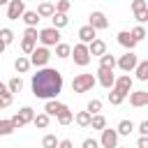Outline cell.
I'll return each instance as SVG.
<instances>
[{"label": "cell", "instance_id": "cell-1", "mask_svg": "<svg viewBox=\"0 0 148 148\" xmlns=\"http://www.w3.org/2000/svg\"><path fill=\"white\" fill-rule=\"evenodd\" d=\"M32 95L39 99H56L58 92L62 90V74L53 67H42L37 74H32Z\"/></svg>", "mask_w": 148, "mask_h": 148}, {"label": "cell", "instance_id": "cell-2", "mask_svg": "<svg viewBox=\"0 0 148 148\" xmlns=\"http://www.w3.org/2000/svg\"><path fill=\"white\" fill-rule=\"evenodd\" d=\"M97 81H95V76L92 74H76L74 79H72V90L74 92H88V90H92V86H95Z\"/></svg>", "mask_w": 148, "mask_h": 148}, {"label": "cell", "instance_id": "cell-3", "mask_svg": "<svg viewBox=\"0 0 148 148\" xmlns=\"http://www.w3.org/2000/svg\"><path fill=\"white\" fill-rule=\"evenodd\" d=\"M30 67L35 65L37 69H42V67H46L49 65V60H51V51L46 49V46H35V51L30 53Z\"/></svg>", "mask_w": 148, "mask_h": 148}, {"label": "cell", "instance_id": "cell-4", "mask_svg": "<svg viewBox=\"0 0 148 148\" xmlns=\"http://www.w3.org/2000/svg\"><path fill=\"white\" fill-rule=\"evenodd\" d=\"M32 118H35V111L30 109V106H23L18 113H14L9 120H12V125H14V130H21V127H25L28 123H32Z\"/></svg>", "mask_w": 148, "mask_h": 148}, {"label": "cell", "instance_id": "cell-5", "mask_svg": "<svg viewBox=\"0 0 148 148\" xmlns=\"http://www.w3.org/2000/svg\"><path fill=\"white\" fill-rule=\"evenodd\" d=\"M37 39L42 42V46H56L60 42V30H56V28H42L39 35H37Z\"/></svg>", "mask_w": 148, "mask_h": 148}, {"label": "cell", "instance_id": "cell-6", "mask_svg": "<svg viewBox=\"0 0 148 148\" xmlns=\"http://www.w3.org/2000/svg\"><path fill=\"white\" fill-rule=\"evenodd\" d=\"M72 58H74V62L79 65V67H86L88 62H90V53H88V46L86 44H74V49H72V53H69Z\"/></svg>", "mask_w": 148, "mask_h": 148}, {"label": "cell", "instance_id": "cell-7", "mask_svg": "<svg viewBox=\"0 0 148 148\" xmlns=\"http://www.w3.org/2000/svg\"><path fill=\"white\" fill-rule=\"evenodd\" d=\"M25 12V2L23 0H9L7 2V18L9 21H18Z\"/></svg>", "mask_w": 148, "mask_h": 148}, {"label": "cell", "instance_id": "cell-8", "mask_svg": "<svg viewBox=\"0 0 148 148\" xmlns=\"http://www.w3.org/2000/svg\"><path fill=\"white\" fill-rule=\"evenodd\" d=\"M136 62H139V58H136V53H134V51H127L125 56H120V58L116 60V65H118L123 72H127V74L136 67Z\"/></svg>", "mask_w": 148, "mask_h": 148}, {"label": "cell", "instance_id": "cell-9", "mask_svg": "<svg viewBox=\"0 0 148 148\" xmlns=\"http://www.w3.org/2000/svg\"><path fill=\"white\" fill-rule=\"evenodd\" d=\"M95 81L102 86V88H113V81H116V74H113V69H106V67H99L97 69V76H95Z\"/></svg>", "mask_w": 148, "mask_h": 148}, {"label": "cell", "instance_id": "cell-10", "mask_svg": "<svg viewBox=\"0 0 148 148\" xmlns=\"http://www.w3.org/2000/svg\"><path fill=\"white\" fill-rule=\"evenodd\" d=\"M88 25L97 32V30H106V28H109V21H106L104 12H92V14L88 16Z\"/></svg>", "mask_w": 148, "mask_h": 148}, {"label": "cell", "instance_id": "cell-11", "mask_svg": "<svg viewBox=\"0 0 148 148\" xmlns=\"http://www.w3.org/2000/svg\"><path fill=\"white\" fill-rule=\"evenodd\" d=\"M99 146H102V148H116V146H118V132H116V130H109V127H104V130H102Z\"/></svg>", "mask_w": 148, "mask_h": 148}, {"label": "cell", "instance_id": "cell-12", "mask_svg": "<svg viewBox=\"0 0 148 148\" xmlns=\"http://www.w3.org/2000/svg\"><path fill=\"white\" fill-rule=\"evenodd\" d=\"M113 88L120 90L123 95H130V92H132V76H130V74H120V76L113 81Z\"/></svg>", "mask_w": 148, "mask_h": 148}, {"label": "cell", "instance_id": "cell-13", "mask_svg": "<svg viewBox=\"0 0 148 148\" xmlns=\"http://www.w3.org/2000/svg\"><path fill=\"white\" fill-rule=\"evenodd\" d=\"M62 111H67V104H62L58 99H46V104H44V113L46 116H60Z\"/></svg>", "mask_w": 148, "mask_h": 148}, {"label": "cell", "instance_id": "cell-14", "mask_svg": "<svg viewBox=\"0 0 148 148\" xmlns=\"http://www.w3.org/2000/svg\"><path fill=\"white\" fill-rule=\"evenodd\" d=\"M130 104L136 106V109L146 106L148 104V90H134V92H130Z\"/></svg>", "mask_w": 148, "mask_h": 148}, {"label": "cell", "instance_id": "cell-15", "mask_svg": "<svg viewBox=\"0 0 148 148\" xmlns=\"http://www.w3.org/2000/svg\"><path fill=\"white\" fill-rule=\"evenodd\" d=\"M118 44L123 46V49H127V51H134V46H136V42L132 39V35H130V30H120L118 35Z\"/></svg>", "mask_w": 148, "mask_h": 148}, {"label": "cell", "instance_id": "cell-16", "mask_svg": "<svg viewBox=\"0 0 148 148\" xmlns=\"http://www.w3.org/2000/svg\"><path fill=\"white\" fill-rule=\"evenodd\" d=\"M86 46H88V53H90V56H97V58H99V56L106 53V44H104V39H97V37H95V39H92L90 44H86Z\"/></svg>", "mask_w": 148, "mask_h": 148}, {"label": "cell", "instance_id": "cell-17", "mask_svg": "<svg viewBox=\"0 0 148 148\" xmlns=\"http://www.w3.org/2000/svg\"><path fill=\"white\" fill-rule=\"evenodd\" d=\"M35 12H37L39 18H51V16L56 14V7H53V2H39V7H37Z\"/></svg>", "mask_w": 148, "mask_h": 148}, {"label": "cell", "instance_id": "cell-18", "mask_svg": "<svg viewBox=\"0 0 148 148\" xmlns=\"http://www.w3.org/2000/svg\"><path fill=\"white\" fill-rule=\"evenodd\" d=\"M95 37H97V32H95L90 25H83V28H79V39H81V44H90Z\"/></svg>", "mask_w": 148, "mask_h": 148}, {"label": "cell", "instance_id": "cell-19", "mask_svg": "<svg viewBox=\"0 0 148 148\" xmlns=\"http://www.w3.org/2000/svg\"><path fill=\"white\" fill-rule=\"evenodd\" d=\"M116 132H118V136H130V134L134 132V123H132V120H127V118H123V120L118 123Z\"/></svg>", "mask_w": 148, "mask_h": 148}, {"label": "cell", "instance_id": "cell-20", "mask_svg": "<svg viewBox=\"0 0 148 148\" xmlns=\"http://www.w3.org/2000/svg\"><path fill=\"white\" fill-rule=\"evenodd\" d=\"M21 18H23L25 28H37V23H39V16H37V12H32V9H25Z\"/></svg>", "mask_w": 148, "mask_h": 148}, {"label": "cell", "instance_id": "cell-21", "mask_svg": "<svg viewBox=\"0 0 148 148\" xmlns=\"http://www.w3.org/2000/svg\"><path fill=\"white\" fill-rule=\"evenodd\" d=\"M51 23H53L51 28H56V30H60V28H65V25L69 23V18H67V14H58V12H56V14L51 16Z\"/></svg>", "mask_w": 148, "mask_h": 148}, {"label": "cell", "instance_id": "cell-22", "mask_svg": "<svg viewBox=\"0 0 148 148\" xmlns=\"http://www.w3.org/2000/svg\"><path fill=\"white\" fill-rule=\"evenodd\" d=\"M14 69H16L18 74H25V72L30 69V60H28L25 56H18V58L14 60Z\"/></svg>", "mask_w": 148, "mask_h": 148}, {"label": "cell", "instance_id": "cell-23", "mask_svg": "<svg viewBox=\"0 0 148 148\" xmlns=\"http://www.w3.org/2000/svg\"><path fill=\"white\" fill-rule=\"evenodd\" d=\"M134 69H136V79L139 81H148V60H139Z\"/></svg>", "mask_w": 148, "mask_h": 148}, {"label": "cell", "instance_id": "cell-24", "mask_svg": "<svg viewBox=\"0 0 148 148\" xmlns=\"http://www.w3.org/2000/svg\"><path fill=\"white\" fill-rule=\"evenodd\" d=\"M88 127H92V130H99V132H102V130L106 127V118H104L102 113H95V116L90 118V125H88Z\"/></svg>", "mask_w": 148, "mask_h": 148}, {"label": "cell", "instance_id": "cell-25", "mask_svg": "<svg viewBox=\"0 0 148 148\" xmlns=\"http://www.w3.org/2000/svg\"><path fill=\"white\" fill-rule=\"evenodd\" d=\"M109 90H111V92H109V102H111L113 106H118V104H123V102H125V97H127V95H123V92H120V90H116V88H109Z\"/></svg>", "mask_w": 148, "mask_h": 148}, {"label": "cell", "instance_id": "cell-26", "mask_svg": "<svg viewBox=\"0 0 148 148\" xmlns=\"http://www.w3.org/2000/svg\"><path fill=\"white\" fill-rule=\"evenodd\" d=\"M90 118H92V116H90L88 111H79V113L74 116V123H76L79 127H88V125H90Z\"/></svg>", "mask_w": 148, "mask_h": 148}, {"label": "cell", "instance_id": "cell-27", "mask_svg": "<svg viewBox=\"0 0 148 148\" xmlns=\"http://www.w3.org/2000/svg\"><path fill=\"white\" fill-rule=\"evenodd\" d=\"M49 120H51V116H46V113H37V116L32 118V123H35L37 130H46V127H49Z\"/></svg>", "mask_w": 148, "mask_h": 148}, {"label": "cell", "instance_id": "cell-28", "mask_svg": "<svg viewBox=\"0 0 148 148\" xmlns=\"http://www.w3.org/2000/svg\"><path fill=\"white\" fill-rule=\"evenodd\" d=\"M69 53H72V46L69 44H65V42H58L56 44V56L58 58H69Z\"/></svg>", "mask_w": 148, "mask_h": 148}, {"label": "cell", "instance_id": "cell-29", "mask_svg": "<svg viewBox=\"0 0 148 148\" xmlns=\"http://www.w3.org/2000/svg\"><path fill=\"white\" fill-rule=\"evenodd\" d=\"M99 67L113 69V67H116V58H113L111 53H104V56H99Z\"/></svg>", "mask_w": 148, "mask_h": 148}, {"label": "cell", "instance_id": "cell-30", "mask_svg": "<svg viewBox=\"0 0 148 148\" xmlns=\"http://www.w3.org/2000/svg\"><path fill=\"white\" fill-rule=\"evenodd\" d=\"M7 90H9V92H21V90H23V81H21V76H14V79H9V83H7Z\"/></svg>", "mask_w": 148, "mask_h": 148}, {"label": "cell", "instance_id": "cell-31", "mask_svg": "<svg viewBox=\"0 0 148 148\" xmlns=\"http://www.w3.org/2000/svg\"><path fill=\"white\" fill-rule=\"evenodd\" d=\"M0 42H2L5 46H9V44L14 42V32H12L9 28H0Z\"/></svg>", "mask_w": 148, "mask_h": 148}, {"label": "cell", "instance_id": "cell-32", "mask_svg": "<svg viewBox=\"0 0 148 148\" xmlns=\"http://www.w3.org/2000/svg\"><path fill=\"white\" fill-rule=\"evenodd\" d=\"M130 35H132V39L139 44V42L146 37V28H143V25H136V28H132V30H130Z\"/></svg>", "mask_w": 148, "mask_h": 148}, {"label": "cell", "instance_id": "cell-33", "mask_svg": "<svg viewBox=\"0 0 148 148\" xmlns=\"http://www.w3.org/2000/svg\"><path fill=\"white\" fill-rule=\"evenodd\" d=\"M58 141L60 139H56V134H46L42 139V148H58Z\"/></svg>", "mask_w": 148, "mask_h": 148}, {"label": "cell", "instance_id": "cell-34", "mask_svg": "<svg viewBox=\"0 0 148 148\" xmlns=\"http://www.w3.org/2000/svg\"><path fill=\"white\" fill-rule=\"evenodd\" d=\"M12 132H14L12 120H0V136H9Z\"/></svg>", "mask_w": 148, "mask_h": 148}, {"label": "cell", "instance_id": "cell-35", "mask_svg": "<svg viewBox=\"0 0 148 148\" xmlns=\"http://www.w3.org/2000/svg\"><path fill=\"white\" fill-rule=\"evenodd\" d=\"M53 7H56V12H58V14H67V12H69V7H72V2H69V0H58Z\"/></svg>", "mask_w": 148, "mask_h": 148}, {"label": "cell", "instance_id": "cell-36", "mask_svg": "<svg viewBox=\"0 0 148 148\" xmlns=\"http://www.w3.org/2000/svg\"><path fill=\"white\" fill-rule=\"evenodd\" d=\"M35 44H37V42H32V39H25V37H23V39H21V51L30 56V53L35 51Z\"/></svg>", "mask_w": 148, "mask_h": 148}, {"label": "cell", "instance_id": "cell-37", "mask_svg": "<svg viewBox=\"0 0 148 148\" xmlns=\"http://www.w3.org/2000/svg\"><path fill=\"white\" fill-rule=\"evenodd\" d=\"M86 111H88L90 116L99 113V111H102V102H99V99H90V102H88V109H86Z\"/></svg>", "mask_w": 148, "mask_h": 148}, {"label": "cell", "instance_id": "cell-38", "mask_svg": "<svg viewBox=\"0 0 148 148\" xmlns=\"http://www.w3.org/2000/svg\"><path fill=\"white\" fill-rule=\"evenodd\" d=\"M56 118H58V123H60V125H69V123L74 120V113L67 109V111H62V113H60V116H56Z\"/></svg>", "mask_w": 148, "mask_h": 148}, {"label": "cell", "instance_id": "cell-39", "mask_svg": "<svg viewBox=\"0 0 148 148\" xmlns=\"http://www.w3.org/2000/svg\"><path fill=\"white\" fill-rule=\"evenodd\" d=\"M132 12H134V14L148 12V7H146V0H134V2H132Z\"/></svg>", "mask_w": 148, "mask_h": 148}, {"label": "cell", "instance_id": "cell-40", "mask_svg": "<svg viewBox=\"0 0 148 148\" xmlns=\"http://www.w3.org/2000/svg\"><path fill=\"white\" fill-rule=\"evenodd\" d=\"M37 35H39L37 28H25V32H23V37L25 39H32V42H37Z\"/></svg>", "mask_w": 148, "mask_h": 148}, {"label": "cell", "instance_id": "cell-41", "mask_svg": "<svg viewBox=\"0 0 148 148\" xmlns=\"http://www.w3.org/2000/svg\"><path fill=\"white\" fill-rule=\"evenodd\" d=\"M81 148H99V141L97 139H83Z\"/></svg>", "mask_w": 148, "mask_h": 148}, {"label": "cell", "instance_id": "cell-42", "mask_svg": "<svg viewBox=\"0 0 148 148\" xmlns=\"http://www.w3.org/2000/svg\"><path fill=\"white\" fill-rule=\"evenodd\" d=\"M12 104V92L9 95H0V109H5V106H9Z\"/></svg>", "mask_w": 148, "mask_h": 148}, {"label": "cell", "instance_id": "cell-43", "mask_svg": "<svg viewBox=\"0 0 148 148\" xmlns=\"http://www.w3.org/2000/svg\"><path fill=\"white\" fill-rule=\"evenodd\" d=\"M139 134L141 136H148V120H141L139 123Z\"/></svg>", "mask_w": 148, "mask_h": 148}, {"label": "cell", "instance_id": "cell-44", "mask_svg": "<svg viewBox=\"0 0 148 148\" xmlns=\"http://www.w3.org/2000/svg\"><path fill=\"white\" fill-rule=\"evenodd\" d=\"M58 148H74V143H72L69 139H60V141H58Z\"/></svg>", "mask_w": 148, "mask_h": 148}, {"label": "cell", "instance_id": "cell-45", "mask_svg": "<svg viewBox=\"0 0 148 148\" xmlns=\"http://www.w3.org/2000/svg\"><path fill=\"white\" fill-rule=\"evenodd\" d=\"M136 148H148V136H139V141H136Z\"/></svg>", "mask_w": 148, "mask_h": 148}, {"label": "cell", "instance_id": "cell-46", "mask_svg": "<svg viewBox=\"0 0 148 148\" xmlns=\"http://www.w3.org/2000/svg\"><path fill=\"white\" fill-rule=\"evenodd\" d=\"M0 95H9V90H7V86H5V83H0Z\"/></svg>", "mask_w": 148, "mask_h": 148}, {"label": "cell", "instance_id": "cell-47", "mask_svg": "<svg viewBox=\"0 0 148 148\" xmlns=\"http://www.w3.org/2000/svg\"><path fill=\"white\" fill-rule=\"evenodd\" d=\"M2 51H5V44H2V42H0V53H2Z\"/></svg>", "mask_w": 148, "mask_h": 148}, {"label": "cell", "instance_id": "cell-48", "mask_svg": "<svg viewBox=\"0 0 148 148\" xmlns=\"http://www.w3.org/2000/svg\"><path fill=\"white\" fill-rule=\"evenodd\" d=\"M7 2H9V0H0V5H7Z\"/></svg>", "mask_w": 148, "mask_h": 148}, {"label": "cell", "instance_id": "cell-49", "mask_svg": "<svg viewBox=\"0 0 148 148\" xmlns=\"http://www.w3.org/2000/svg\"><path fill=\"white\" fill-rule=\"evenodd\" d=\"M116 148H125V146H116Z\"/></svg>", "mask_w": 148, "mask_h": 148}, {"label": "cell", "instance_id": "cell-50", "mask_svg": "<svg viewBox=\"0 0 148 148\" xmlns=\"http://www.w3.org/2000/svg\"><path fill=\"white\" fill-rule=\"evenodd\" d=\"M42 2H51V0H42Z\"/></svg>", "mask_w": 148, "mask_h": 148}]
</instances>
